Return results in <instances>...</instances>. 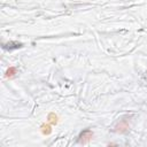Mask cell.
Listing matches in <instances>:
<instances>
[{
	"label": "cell",
	"mask_w": 147,
	"mask_h": 147,
	"mask_svg": "<svg viewBox=\"0 0 147 147\" xmlns=\"http://www.w3.org/2000/svg\"><path fill=\"white\" fill-rule=\"evenodd\" d=\"M92 138H93V131H92L91 129H85V130H83V131L79 133L77 141H78L79 144H82V145H85V144H87Z\"/></svg>",
	"instance_id": "obj_2"
},
{
	"label": "cell",
	"mask_w": 147,
	"mask_h": 147,
	"mask_svg": "<svg viewBox=\"0 0 147 147\" xmlns=\"http://www.w3.org/2000/svg\"><path fill=\"white\" fill-rule=\"evenodd\" d=\"M20 47H22V44L21 42H15V41H10L7 45H3V48L5 49H9V51L16 49V48H20Z\"/></svg>",
	"instance_id": "obj_3"
},
{
	"label": "cell",
	"mask_w": 147,
	"mask_h": 147,
	"mask_svg": "<svg viewBox=\"0 0 147 147\" xmlns=\"http://www.w3.org/2000/svg\"><path fill=\"white\" fill-rule=\"evenodd\" d=\"M130 118L131 116H124L122 117L115 125H114V131L117 133H125L129 127H130Z\"/></svg>",
	"instance_id": "obj_1"
},
{
	"label": "cell",
	"mask_w": 147,
	"mask_h": 147,
	"mask_svg": "<svg viewBox=\"0 0 147 147\" xmlns=\"http://www.w3.org/2000/svg\"><path fill=\"white\" fill-rule=\"evenodd\" d=\"M15 72H16V69H15L14 67H10V68L7 70L6 76H7V77H13V76L15 75Z\"/></svg>",
	"instance_id": "obj_4"
}]
</instances>
